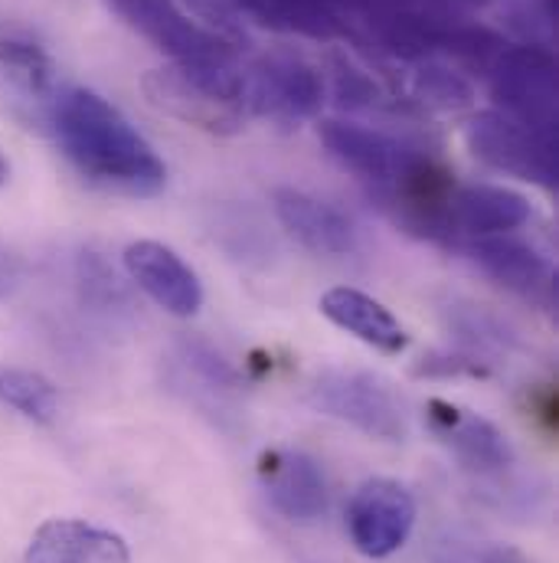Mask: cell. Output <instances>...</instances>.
Wrapping results in <instances>:
<instances>
[{"label":"cell","instance_id":"obj_23","mask_svg":"<svg viewBox=\"0 0 559 563\" xmlns=\"http://www.w3.org/2000/svg\"><path fill=\"white\" fill-rule=\"evenodd\" d=\"M432 563H530L521 551L491 541H461L445 538L432 548Z\"/></svg>","mask_w":559,"mask_h":563},{"label":"cell","instance_id":"obj_10","mask_svg":"<svg viewBox=\"0 0 559 563\" xmlns=\"http://www.w3.org/2000/svg\"><path fill=\"white\" fill-rule=\"evenodd\" d=\"M170 380H174V390H180L187 397V404L200 407L216 422H226L239 413L243 380H239L236 367L213 344H206L200 338H183L174 347Z\"/></svg>","mask_w":559,"mask_h":563},{"label":"cell","instance_id":"obj_16","mask_svg":"<svg viewBox=\"0 0 559 563\" xmlns=\"http://www.w3.org/2000/svg\"><path fill=\"white\" fill-rule=\"evenodd\" d=\"M530 217L534 207L524 194L497 184H468L445 203V233H461L468 240L504 236L530 223Z\"/></svg>","mask_w":559,"mask_h":563},{"label":"cell","instance_id":"obj_19","mask_svg":"<svg viewBox=\"0 0 559 563\" xmlns=\"http://www.w3.org/2000/svg\"><path fill=\"white\" fill-rule=\"evenodd\" d=\"M497 92L504 96L511 119L524 122L527 129L550 139L554 112H557V86H554V66L540 63L537 56H517L501 69Z\"/></svg>","mask_w":559,"mask_h":563},{"label":"cell","instance_id":"obj_14","mask_svg":"<svg viewBox=\"0 0 559 563\" xmlns=\"http://www.w3.org/2000/svg\"><path fill=\"white\" fill-rule=\"evenodd\" d=\"M125 269L141 291L177 318H190L203 305V285L197 273L164 243L138 240L125 250Z\"/></svg>","mask_w":559,"mask_h":563},{"label":"cell","instance_id":"obj_24","mask_svg":"<svg viewBox=\"0 0 559 563\" xmlns=\"http://www.w3.org/2000/svg\"><path fill=\"white\" fill-rule=\"evenodd\" d=\"M20 276H23V266H20V260H16V256L7 250V246H0V301H7V298L16 291Z\"/></svg>","mask_w":559,"mask_h":563},{"label":"cell","instance_id":"obj_12","mask_svg":"<svg viewBox=\"0 0 559 563\" xmlns=\"http://www.w3.org/2000/svg\"><path fill=\"white\" fill-rule=\"evenodd\" d=\"M465 256L497 285L521 295L524 301H534L547 311L557 305V273L547 256H540L534 246L507 240V236H484L468 240Z\"/></svg>","mask_w":559,"mask_h":563},{"label":"cell","instance_id":"obj_13","mask_svg":"<svg viewBox=\"0 0 559 563\" xmlns=\"http://www.w3.org/2000/svg\"><path fill=\"white\" fill-rule=\"evenodd\" d=\"M115 10L180 63H230V46L177 10L174 0H115Z\"/></svg>","mask_w":559,"mask_h":563},{"label":"cell","instance_id":"obj_2","mask_svg":"<svg viewBox=\"0 0 559 563\" xmlns=\"http://www.w3.org/2000/svg\"><path fill=\"white\" fill-rule=\"evenodd\" d=\"M147 102L210 135H236L246 125V89L243 76L230 63H180L150 69L141 79Z\"/></svg>","mask_w":559,"mask_h":563},{"label":"cell","instance_id":"obj_21","mask_svg":"<svg viewBox=\"0 0 559 563\" xmlns=\"http://www.w3.org/2000/svg\"><path fill=\"white\" fill-rule=\"evenodd\" d=\"M76 282L82 291V301H89L96 311H119L128 305L125 285L119 282L115 269L109 266V260L102 253L86 250L76 263Z\"/></svg>","mask_w":559,"mask_h":563},{"label":"cell","instance_id":"obj_4","mask_svg":"<svg viewBox=\"0 0 559 563\" xmlns=\"http://www.w3.org/2000/svg\"><path fill=\"white\" fill-rule=\"evenodd\" d=\"M317 135L327 154L360 180L387 187L393 197H403L428 180V167L420 154L393 135L357 122H321Z\"/></svg>","mask_w":559,"mask_h":563},{"label":"cell","instance_id":"obj_1","mask_svg":"<svg viewBox=\"0 0 559 563\" xmlns=\"http://www.w3.org/2000/svg\"><path fill=\"white\" fill-rule=\"evenodd\" d=\"M46 129L59 141L69 164L105 190L157 197L167 184V167L147 139L92 89H59Z\"/></svg>","mask_w":559,"mask_h":563},{"label":"cell","instance_id":"obj_3","mask_svg":"<svg viewBox=\"0 0 559 563\" xmlns=\"http://www.w3.org/2000/svg\"><path fill=\"white\" fill-rule=\"evenodd\" d=\"M308 404L337 422L360 429L370 439L403 442L410 435V417L403 397L390 380L370 371L327 367L308 387Z\"/></svg>","mask_w":559,"mask_h":563},{"label":"cell","instance_id":"obj_11","mask_svg":"<svg viewBox=\"0 0 559 563\" xmlns=\"http://www.w3.org/2000/svg\"><path fill=\"white\" fill-rule=\"evenodd\" d=\"M262 492L284 521L317 525L331 508V488L321 465L298 449H272L259 462Z\"/></svg>","mask_w":559,"mask_h":563},{"label":"cell","instance_id":"obj_17","mask_svg":"<svg viewBox=\"0 0 559 563\" xmlns=\"http://www.w3.org/2000/svg\"><path fill=\"white\" fill-rule=\"evenodd\" d=\"M23 563H132V554L115 531L76 518H49L30 538Z\"/></svg>","mask_w":559,"mask_h":563},{"label":"cell","instance_id":"obj_25","mask_svg":"<svg viewBox=\"0 0 559 563\" xmlns=\"http://www.w3.org/2000/svg\"><path fill=\"white\" fill-rule=\"evenodd\" d=\"M7 177H10V164H7V157L0 154V187L7 184Z\"/></svg>","mask_w":559,"mask_h":563},{"label":"cell","instance_id":"obj_9","mask_svg":"<svg viewBox=\"0 0 559 563\" xmlns=\"http://www.w3.org/2000/svg\"><path fill=\"white\" fill-rule=\"evenodd\" d=\"M56 92L49 53L33 40L0 36V106L26 129H46Z\"/></svg>","mask_w":559,"mask_h":563},{"label":"cell","instance_id":"obj_6","mask_svg":"<svg viewBox=\"0 0 559 563\" xmlns=\"http://www.w3.org/2000/svg\"><path fill=\"white\" fill-rule=\"evenodd\" d=\"M465 141L474 151V157H481L488 167L521 177V180H534L540 187H554L557 184V154H554V141L534 129H527L524 122L501 115V112H481L465 125Z\"/></svg>","mask_w":559,"mask_h":563},{"label":"cell","instance_id":"obj_5","mask_svg":"<svg viewBox=\"0 0 559 563\" xmlns=\"http://www.w3.org/2000/svg\"><path fill=\"white\" fill-rule=\"evenodd\" d=\"M246 109L259 119H269L279 129H298L317 119L324 106L321 73L294 53H269L243 79Z\"/></svg>","mask_w":559,"mask_h":563},{"label":"cell","instance_id":"obj_22","mask_svg":"<svg viewBox=\"0 0 559 563\" xmlns=\"http://www.w3.org/2000/svg\"><path fill=\"white\" fill-rule=\"evenodd\" d=\"M416 92L422 96V102H428L435 109H445V112L471 106V86L455 69L432 66V63L416 73Z\"/></svg>","mask_w":559,"mask_h":563},{"label":"cell","instance_id":"obj_8","mask_svg":"<svg viewBox=\"0 0 559 563\" xmlns=\"http://www.w3.org/2000/svg\"><path fill=\"white\" fill-rule=\"evenodd\" d=\"M425 417H428L432 432L451 449V455L461 462V468L471 472L474 478L501 482L514 468L517 452H514L507 432L497 429L491 420H484L471 410H461L455 404H445V400H428Z\"/></svg>","mask_w":559,"mask_h":563},{"label":"cell","instance_id":"obj_15","mask_svg":"<svg viewBox=\"0 0 559 563\" xmlns=\"http://www.w3.org/2000/svg\"><path fill=\"white\" fill-rule=\"evenodd\" d=\"M276 217L291 240L317 256H347L357 250V227L347 213L317 200L298 187H279L272 194Z\"/></svg>","mask_w":559,"mask_h":563},{"label":"cell","instance_id":"obj_7","mask_svg":"<svg viewBox=\"0 0 559 563\" xmlns=\"http://www.w3.org/2000/svg\"><path fill=\"white\" fill-rule=\"evenodd\" d=\"M416 528V498L393 478L364 482L347 505V531L364 558L383 561L396 554Z\"/></svg>","mask_w":559,"mask_h":563},{"label":"cell","instance_id":"obj_20","mask_svg":"<svg viewBox=\"0 0 559 563\" xmlns=\"http://www.w3.org/2000/svg\"><path fill=\"white\" fill-rule=\"evenodd\" d=\"M0 404L40 426L59 420V390L49 377L36 371L0 367Z\"/></svg>","mask_w":559,"mask_h":563},{"label":"cell","instance_id":"obj_18","mask_svg":"<svg viewBox=\"0 0 559 563\" xmlns=\"http://www.w3.org/2000/svg\"><path fill=\"white\" fill-rule=\"evenodd\" d=\"M321 314L331 324H337L340 331H347L357 341L370 344L380 354H400L410 344V334L396 321V314L383 301L370 298L360 288L337 285V288L324 291L321 295Z\"/></svg>","mask_w":559,"mask_h":563}]
</instances>
